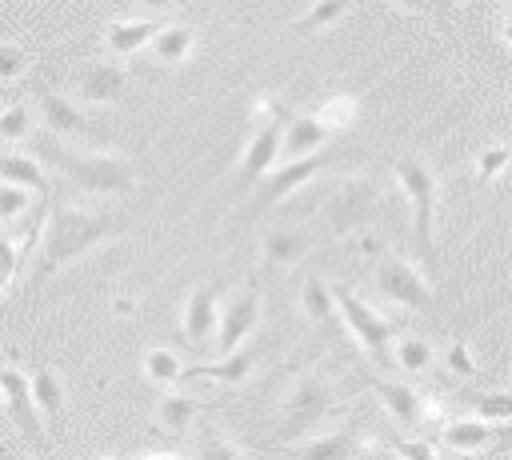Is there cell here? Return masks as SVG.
I'll list each match as a JSON object with an SVG mask.
<instances>
[{"label":"cell","mask_w":512,"mask_h":460,"mask_svg":"<svg viewBox=\"0 0 512 460\" xmlns=\"http://www.w3.org/2000/svg\"><path fill=\"white\" fill-rule=\"evenodd\" d=\"M124 220L104 212V208H92V204H80V200H64L56 196L48 204V216L40 224V252H36V272L28 280V288H40L48 284L60 268H68L72 260L88 256L92 248L124 236Z\"/></svg>","instance_id":"6da1fadb"},{"label":"cell","mask_w":512,"mask_h":460,"mask_svg":"<svg viewBox=\"0 0 512 460\" xmlns=\"http://www.w3.org/2000/svg\"><path fill=\"white\" fill-rule=\"evenodd\" d=\"M36 148H40L44 160H52L88 196H124V192L136 188L132 160H124L116 152H76L68 144H56V136H48V132H44V140Z\"/></svg>","instance_id":"7a4b0ae2"},{"label":"cell","mask_w":512,"mask_h":460,"mask_svg":"<svg viewBox=\"0 0 512 460\" xmlns=\"http://www.w3.org/2000/svg\"><path fill=\"white\" fill-rule=\"evenodd\" d=\"M340 412V392L324 372H296L280 400V444H296L320 432L324 420Z\"/></svg>","instance_id":"3957f363"},{"label":"cell","mask_w":512,"mask_h":460,"mask_svg":"<svg viewBox=\"0 0 512 460\" xmlns=\"http://www.w3.org/2000/svg\"><path fill=\"white\" fill-rule=\"evenodd\" d=\"M396 184L412 208V240L420 256L432 264L436 260V240H432V216H436V168L424 156H400L392 164Z\"/></svg>","instance_id":"277c9868"},{"label":"cell","mask_w":512,"mask_h":460,"mask_svg":"<svg viewBox=\"0 0 512 460\" xmlns=\"http://www.w3.org/2000/svg\"><path fill=\"white\" fill-rule=\"evenodd\" d=\"M380 204H384V184H380V176H372V172H352V176H344V180L328 192L324 220H328V228H332L336 236H348V232H360L364 224H372L376 212H380Z\"/></svg>","instance_id":"5b68a950"},{"label":"cell","mask_w":512,"mask_h":460,"mask_svg":"<svg viewBox=\"0 0 512 460\" xmlns=\"http://www.w3.org/2000/svg\"><path fill=\"white\" fill-rule=\"evenodd\" d=\"M332 304H336V316H340V324L356 336V344L368 352V360L372 364H392V340H396V324L384 316V312H376L360 292H352V288H332Z\"/></svg>","instance_id":"8992f818"},{"label":"cell","mask_w":512,"mask_h":460,"mask_svg":"<svg viewBox=\"0 0 512 460\" xmlns=\"http://www.w3.org/2000/svg\"><path fill=\"white\" fill-rule=\"evenodd\" d=\"M372 280H376V292H380L388 304H400V308H408V312H432V304H436L428 276H424L412 260H404V256H396V252H388V248L376 256Z\"/></svg>","instance_id":"52a82bcc"},{"label":"cell","mask_w":512,"mask_h":460,"mask_svg":"<svg viewBox=\"0 0 512 460\" xmlns=\"http://www.w3.org/2000/svg\"><path fill=\"white\" fill-rule=\"evenodd\" d=\"M324 164H332V152L328 148H320V152H308V156H296V160H284L280 168H268L256 184V200H252V216H260V212H268V208H280V200H288V196H296Z\"/></svg>","instance_id":"ba28073f"},{"label":"cell","mask_w":512,"mask_h":460,"mask_svg":"<svg viewBox=\"0 0 512 460\" xmlns=\"http://www.w3.org/2000/svg\"><path fill=\"white\" fill-rule=\"evenodd\" d=\"M256 320H260V292L248 284V288L232 292V296L216 308V332H212V340H216L220 356L236 352V348L256 332Z\"/></svg>","instance_id":"9c48e42d"},{"label":"cell","mask_w":512,"mask_h":460,"mask_svg":"<svg viewBox=\"0 0 512 460\" xmlns=\"http://www.w3.org/2000/svg\"><path fill=\"white\" fill-rule=\"evenodd\" d=\"M0 400L20 432L24 444H36L44 448V428H40V416L32 408V392H28V372H20L16 364H0Z\"/></svg>","instance_id":"30bf717a"},{"label":"cell","mask_w":512,"mask_h":460,"mask_svg":"<svg viewBox=\"0 0 512 460\" xmlns=\"http://www.w3.org/2000/svg\"><path fill=\"white\" fill-rule=\"evenodd\" d=\"M32 96H36V108H40V116H44V132H48V136L84 140V136L96 132V120H92L80 104H72L68 96H60V92H52V88H44V84H36Z\"/></svg>","instance_id":"8fae6325"},{"label":"cell","mask_w":512,"mask_h":460,"mask_svg":"<svg viewBox=\"0 0 512 460\" xmlns=\"http://www.w3.org/2000/svg\"><path fill=\"white\" fill-rule=\"evenodd\" d=\"M372 388H376L380 404L388 408V416L400 428H424V424H432L440 416V408L424 392H416L412 384H404V380H380V376H372Z\"/></svg>","instance_id":"7c38bea8"},{"label":"cell","mask_w":512,"mask_h":460,"mask_svg":"<svg viewBox=\"0 0 512 460\" xmlns=\"http://www.w3.org/2000/svg\"><path fill=\"white\" fill-rule=\"evenodd\" d=\"M280 124L284 120H264V124L252 128V136H248V144L236 160V192L252 188L268 168H276V160H280Z\"/></svg>","instance_id":"4fadbf2b"},{"label":"cell","mask_w":512,"mask_h":460,"mask_svg":"<svg viewBox=\"0 0 512 460\" xmlns=\"http://www.w3.org/2000/svg\"><path fill=\"white\" fill-rule=\"evenodd\" d=\"M364 452H368V436L352 424L312 432V436L296 440V448H288L292 460H360Z\"/></svg>","instance_id":"5bb4252c"},{"label":"cell","mask_w":512,"mask_h":460,"mask_svg":"<svg viewBox=\"0 0 512 460\" xmlns=\"http://www.w3.org/2000/svg\"><path fill=\"white\" fill-rule=\"evenodd\" d=\"M128 92V72L112 60H96L76 76V100L80 104H120Z\"/></svg>","instance_id":"9a60e30c"},{"label":"cell","mask_w":512,"mask_h":460,"mask_svg":"<svg viewBox=\"0 0 512 460\" xmlns=\"http://www.w3.org/2000/svg\"><path fill=\"white\" fill-rule=\"evenodd\" d=\"M328 140H332L328 124L316 112H300V116L280 124V160H296V156L320 152Z\"/></svg>","instance_id":"2e32d148"},{"label":"cell","mask_w":512,"mask_h":460,"mask_svg":"<svg viewBox=\"0 0 512 460\" xmlns=\"http://www.w3.org/2000/svg\"><path fill=\"white\" fill-rule=\"evenodd\" d=\"M216 308H220V296H216L212 284L188 292L184 312H180V332H184L188 344H208L212 340V332H216Z\"/></svg>","instance_id":"e0dca14e"},{"label":"cell","mask_w":512,"mask_h":460,"mask_svg":"<svg viewBox=\"0 0 512 460\" xmlns=\"http://www.w3.org/2000/svg\"><path fill=\"white\" fill-rule=\"evenodd\" d=\"M504 424H488V420H476V416H460V420H448L444 424V432H440V440H444V448H452V452H460V456H476V452H484L488 444H496V440H504Z\"/></svg>","instance_id":"ac0fdd59"},{"label":"cell","mask_w":512,"mask_h":460,"mask_svg":"<svg viewBox=\"0 0 512 460\" xmlns=\"http://www.w3.org/2000/svg\"><path fill=\"white\" fill-rule=\"evenodd\" d=\"M200 408H204V400H196V396H188V392H164V396L156 400V412H152L156 432H164V436H172V440L188 436V432H192V420L200 416Z\"/></svg>","instance_id":"d6986e66"},{"label":"cell","mask_w":512,"mask_h":460,"mask_svg":"<svg viewBox=\"0 0 512 460\" xmlns=\"http://www.w3.org/2000/svg\"><path fill=\"white\" fill-rule=\"evenodd\" d=\"M28 392H32V408H36L40 424L56 428L60 416H64V384H60V376H56L48 364H40V368H32V376H28Z\"/></svg>","instance_id":"ffe728a7"},{"label":"cell","mask_w":512,"mask_h":460,"mask_svg":"<svg viewBox=\"0 0 512 460\" xmlns=\"http://www.w3.org/2000/svg\"><path fill=\"white\" fill-rule=\"evenodd\" d=\"M164 16H144V20H112L104 24V44L112 56H132L140 52L156 32H160Z\"/></svg>","instance_id":"44dd1931"},{"label":"cell","mask_w":512,"mask_h":460,"mask_svg":"<svg viewBox=\"0 0 512 460\" xmlns=\"http://www.w3.org/2000/svg\"><path fill=\"white\" fill-rule=\"evenodd\" d=\"M252 356L248 352H228V356H220V360H204V364H184V372H180V380H220V384H244L248 380V372H252Z\"/></svg>","instance_id":"7402d4cb"},{"label":"cell","mask_w":512,"mask_h":460,"mask_svg":"<svg viewBox=\"0 0 512 460\" xmlns=\"http://www.w3.org/2000/svg\"><path fill=\"white\" fill-rule=\"evenodd\" d=\"M156 64H184L196 48V28L192 24H160V32L144 44Z\"/></svg>","instance_id":"603a6c76"},{"label":"cell","mask_w":512,"mask_h":460,"mask_svg":"<svg viewBox=\"0 0 512 460\" xmlns=\"http://www.w3.org/2000/svg\"><path fill=\"white\" fill-rule=\"evenodd\" d=\"M304 252H308V236L296 228H268L260 240V260L268 268H292V264H300Z\"/></svg>","instance_id":"cb8c5ba5"},{"label":"cell","mask_w":512,"mask_h":460,"mask_svg":"<svg viewBox=\"0 0 512 460\" xmlns=\"http://www.w3.org/2000/svg\"><path fill=\"white\" fill-rule=\"evenodd\" d=\"M0 184H16L24 192H48V180H44V168L32 152H0Z\"/></svg>","instance_id":"d4e9b609"},{"label":"cell","mask_w":512,"mask_h":460,"mask_svg":"<svg viewBox=\"0 0 512 460\" xmlns=\"http://www.w3.org/2000/svg\"><path fill=\"white\" fill-rule=\"evenodd\" d=\"M300 308L312 324L320 328H340V316H336V304H332V284L324 276H308L304 288H300Z\"/></svg>","instance_id":"484cf974"},{"label":"cell","mask_w":512,"mask_h":460,"mask_svg":"<svg viewBox=\"0 0 512 460\" xmlns=\"http://www.w3.org/2000/svg\"><path fill=\"white\" fill-rule=\"evenodd\" d=\"M36 224L32 228H24V232H0V292L16 280V272L24 268V260H28V252H32V244H36Z\"/></svg>","instance_id":"4316f807"},{"label":"cell","mask_w":512,"mask_h":460,"mask_svg":"<svg viewBox=\"0 0 512 460\" xmlns=\"http://www.w3.org/2000/svg\"><path fill=\"white\" fill-rule=\"evenodd\" d=\"M180 372H184V360H180L172 348H148V352H144V376H148L152 384L172 388V384H180Z\"/></svg>","instance_id":"83f0119b"},{"label":"cell","mask_w":512,"mask_h":460,"mask_svg":"<svg viewBox=\"0 0 512 460\" xmlns=\"http://www.w3.org/2000/svg\"><path fill=\"white\" fill-rule=\"evenodd\" d=\"M316 116L328 124L332 136H340V132H348L352 120L360 116V100H356V96H332V100H324V104L316 108Z\"/></svg>","instance_id":"f1b7e54d"},{"label":"cell","mask_w":512,"mask_h":460,"mask_svg":"<svg viewBox=\"0 0 512 460\" xmlns=\"http://www.w3.org/2000/svg\"><path fill=\"white\" fill-rule=\"evenodd\" d=\"M196 460H248V456H244V448H240L236 440H228L224 432L200 428V436H196Z\"/></svg>","instance_id":"f546056e"},{"label":"cell","mask_w":512,"mask_h":460,"mask_svg":"<svg viewBox=\"0 0 512 460\" xmlns=\"http://www.w3.org/2000/svg\"><path fill=\"white\" fill-rule=\"evenodd\" d=\"M392 364H400L404 372H424V368L432 364L428 340H420V336H396V344H392Z\"/></svg>","instance_id":"4dcf8cb0"},{"label":"cell","mask_w":512,"mask_h":460,"mask_svg":"<svg viewBox=\"0 0 512 460\" xmlns=\"http://www.w3.org/2000/svg\"><path fill=\"white\" fill-rule=\"evenodd\" d=\"M344 12H348V0H316V4L292 24V32H296V36H308V32H316V28L336 24Z\"/></svg>","instance_id":"1f68e13d"},{"label":"cell","mask_w":512,"mask_h":460,"mask_svg":"<svg viewBox=\"0 0 512 460\" xmlns=\"http://www.w3.org/2000/svg\"><path fill=\"white\" fill-rule=\"evenodd\" d=\"M468 408H472L476 420L508 424V416H512V396H508V392H480V396H468Z\"/></svg>","instance_id":"d6a6232c"},{"label":"cell","mask_w":512,"mask_h":460,"mask_svg":"<svg viewBox=\"0 0 512 460\" xmlns=\"http://www.w3.org/2000/svg\"><path fill=\"white\" fill-rule=\"evenodd\" d=\"M28 128H32V108L24 100L0 108V140H8V144L12 140H24V136H32Z\"/></svg>","instance_id":"836d02e7"},{"label":"cell","mask_w":512,"mask_h":460,"mask_svg":"<svg viewBox=\"0 0 512 460\" xmlns=\"http://www.w3.org/2000/svg\"><path fill=\"white\" fill-rule=\"evenodd\" d=\"M508 156H512V152H508V144H504V140H496V144L480 148V152H476V180H480V184H488L492 176H500V172L508 168Z\"/></svg>","instance_id":"e575fe53"},{"label":"cell","mask_w":512,"mask_h":460,"mask_svg":"<svg viewBox=\"0 0 512 460\" xmlns=\"http://www.w3.org/2000/svg\"><path fill=\"white\" fill-rule=\"evenodd\" d=\"M28 64H32V56H28L20 44H8V40H0V88H4L8 80L24 76V72H28Z\"/></svg>","instance_id":"d590c367"},{"label":"cell","mask_w":512,"mask_h":460,"mask_svg":"<svg viewBox=\"0 0 512 460\" xmlns=\"http://www.w3.org/2000/svg\"><path fill=\"white\" fill-rule=\"evenodd\" d=\"M28 192L24 188H16V184H0V224H12V220H20L24 212H28Z\"/></svg>","instance_id":"8d00e7d4"},{"label":"cell","mask_w":512,"mask_h":460,"mask_svg":"<svg viewBox=\"0 0 512 460\" xmlns=\"http://www.w3.org/2000/svg\"><path fill=\"white\" fill-rule=\"evenodd\" d=\"M448 372H456V376H464V380L476 376V364H472L464 340H452V344H448Z\"/></svg>","instance_id":"74e56055"},{"label":"cell","mask_w":512,"mask_h":460,"mask_svg":"<svg viewBox=\"0 0 512 460\" xmlns=\"http://www.w3.org/2000/svg\"><path fill=\"white\" fill-rule=\"evenodd\" d=\"M388 444L396 448L400 460H436V452L424 440H404V436H388Z\"/></svg>","instance_id":"f35d334b"},{"label":"cell","mask_w":512,"mask_h":460,"mask_svg":"<svg viewBox=\"0 0 512 460\" xmlns=\"http://www.w3.org/2000/svg\"><path fill=\"white\" fill-rule=\"evenodd\" d=\"M144 12H152V16H164V12H172L180 0H136Z\"/></svg>","instance_id":"ab89813d"},{"label":"cell","mask_w":512,"mask_h":460,"mask_svg":"<svg viewBox=\"0 0 512 460\" xmlns=\"http://www.w3.org/2000/svg\"><path fill=\"white\" fill-rule=\"evenodd\" d=\"M388 4H396L400 12H432V0H388Z\"/></svg>","instance_id":"60d3db41"},{"label":"cell","mask_w":512,"mask_h":460,"mask_svg":"<svg viewBox=\"0 0 512 460\" xmlns=\"http://www.w3.org/2000/svg\"><path fill=\"white\" fill-rule=\"evenodd\" d=\"M116 460H184L176 452H148V456H116Z\"/></svg>","instance_id":"b9f144b4"},{"label":"cell","mask_w":512,"mask_h":460,"mask_svg":"<svg viewBox=\"0 0 512 460\" xmlns=\"http://www.w3.org/2000/svg\"><path fill=\"white\" fill-rule=\"evenodd\" d=\"M444 4H452V0H444Z\"/></svg>","instance_id":"7bdbcfd3"},{"label":"cell","mask_w":512,"mask_h":460,"mask_svg":"<svg viewBox=\"0 0 512 460\" xmlns=\"http://www.w3.org/2000/svg\"><path fill=\"white\" fill-rule=\"evenodd\" d=\"M0 108H4V104H0Z\"/></svg>","instance_id":"ee69618b"}]
</instances>
